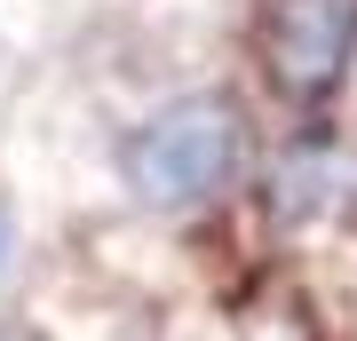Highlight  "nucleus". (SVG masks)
Wrapping results in <instances>:
<instances>
[{"label": "nucleus", "instance_id": "obj_2", "mask_svg": "<svg viewBox=\"0 0 357 341\" xmlns=\"http://www.w3.org/2000/svg\"><path fill=\"white\" fill-rule=\"evenodd\" d=\"M357 48V0H270L262 16V56L286 96H326Z\"/></svg>", "mask_w": 357, "mask_h": 341}, {"label": "nucleus", "instance_id": "obj_1", "mask_svg": "<svg viewBox=\"0 0 357 341\" xmlns=\"http://www.w3.org/2000/svg\"><path fill=\"white\" fill-rule=\"evenodd\" d=\"M119 167H128L135 199L191 206V199H206V190H222L230 175H238V112H230L222 96H183V103L151 112L128 135Z\"/></svg>", "mask_w": 357, "mask_h": 341}, {"label": "nucleus", "instance_id": "obj_3", "mask_svg": "<svg viewBox=\"0 0 357 341\" xmlns=\"http://www.w3.org/2000/svg\"><path fill=\"white\" fill-rule=\"evenodd\" d=\"M0 262H8V206H0Z\"/></svg>", "mask_w": 357, "mask_h": 341}]
</instances>
